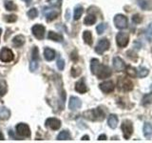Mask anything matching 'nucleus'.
Segmentation results:
<instances>
[{
    "mask_svg": "<svg viewBox=\"0 0 152 143\" xmlns=\"http://www.w3.org/2000/svg\"><path fill=\"white\" fill-rule=\"evenodd\" d=\"M84 117L89 119V120H99L101 121L103 119H104L106 117V114H104V111L101 108H96V109H93V110H89V111H87L84 113Z\"/></svg>",
    "mask_w": 152,
    "mask_h": 143,
    "instance_id": "1",
    "label": "nucleus"
},
{
    "mask_svg": "<svg viewBox=\"0 0 152 143\" xmlns=\"http://www.w3.org/2000/svg\"><path fill=\"white\" fill-rule=\"evenodd\" d=\"M117 86L118 89L123 92H129L133 89V83L129 78L124 77V76H120L117 81Z\"/></svg>",
    "mask_w": 152,
    "mask_h": 143,
    "instance_id": "2",
    "label": "nucleus"
},
{
    "mask_svg": "<svg viewBox=\"0 0 152 143\" xmlns=\"http://www.w3.org/2000/svg\"><path fill=\"white\" fill-rule=\"evenodd\" d=\"M121 129H122V132L124 133V137H125V139H129V137L132 136V133H133L132 122L130 120H128V119L124 120L122 123Z\"/></svg>",
    "mask_w": 152,
    "mask_h": 143,
    "instance_id": "3",
    "label": "nucleus"
},
{
    "mask_svg": "<svg viewBox=\"0 0 152 143\" xmlns=\"http://www.w3.org/2000/svg\"><path fill=\"white\" fill-rule=\"evenodd\" d=\"M16 133L20 137H31V129L25 123L17 124Z\"/></svg>",
    "mask_w": 152,
    "mask_h": 143,
    "instance_id": "4",
    "label": "nucleus"
},
{
    "mask_svg": "<svg viewBox=\"0 0 152 143\" xmlns=\"http://www.w3.org/2000/svg\"><path fill=\"white\" fill-rule=\"evenodd\" d=\"M14 58V55L11 49L9 48H3V49L0 51V60L5 63H8V62L12 61Z\"/></svg>",
    "mask_w": 152,
    "mask_h": 143,
    "instance_id": "5",
    "label": "nucleus"
},
{
    "mask_svg": "<svg viewBox=\"0 0 152 143\" xmlns=\"http://www.w3.org/2000/svg\"><path fill=\"white\" fill-rule=\"evenodd\" d=\"M97 77L99 79H104V78H107L109 76L111 75V70L109 68L108 66H106V65H101L100 64L99 68L96 72Z\"/></svg>",
    "mask_w": 152,
    "mask_h": 143,
    "instance_id": "6",
    "label": "nucleus"
},
{
    "mask_svg": "<svg viewBox=\"0 0 152 143\" xmlns=\"http://www.w3.org/2000/svg\"><path fill=\"white\" fill-rule=\"evenodd\" d=\"M114 24L117 29L124 30L127 28V17L124 14H116L114 17Z\"/></svg>",
    "mask_w": 152,
    "mask_h": 143,
    "instance_id": "7",
    "label": "nucleus"
},
{
    "mask_svg": "<svg viewBox=\"0 0 152 143\" xmlns=\"http://www.w3.org/2000/svg\"><path fill=\"white\" fill-rule=\"evenodd\" d=\"M116 42L117 45L120 48H125L127 46L129 42V35L126 32H118L116 35Z\"/></svg>",
    "mask_w": 152,
    "mask_h": 143,
    "instance_id": "8",
    "label": "nucleus"
},
{
    "mask_svg": "<svg viewBox=\"0 0 152 143\" xmlns=\"http://www.w3.org/2000/svg\"><path fill=\"white\" fill-rule=\"evenodd\" d=\"M109 46H110L109 41L107 39V38H103V39L99 40L98 44L96 45V48H95V52L99 55H102L109 49Z\"/></svg>",
    "mask_w": 152,
    "mask_h": 143,
    "instance_id": "9",
    "label": "nucleus"
},
{
    "mask_svg": "<svg viewBox=\"0 0 152 143\" xmlns=\"http://www.w3.org/2000/svg\"><path fill=\"white\" fill-rule=\"evenodd\" d=\"M31 31H32L33 35H34L37 38V39L41 40V39L44 38L46 29H45V27L43 26V25H40V24H36V25H34V26L32 27Z\"/></svg>",
    "mask_w": 152,
    "mask_h": 143,
    "instance_id": "10",
    "label": "nucleus"
},
{
    "mask_svg": "<svg viewBox=\"0 0 152 143\" xmlns=\"http://www.w3.org/2000/svg\"><path fill=\"white\" fill-rule=\"evenodd\" d=\"M45 124L48 128H50L51 130H58V129L61 127V121L58 118H55V117L48 118Z\"/></svg>",
    "mask_w": 152,
    "mask_h": 143,
    "instance_id": "11",
    "label": "nucleus"
},
{
    "mask_svg": "<svg viewBox=\"0 0 152 143\" xmlns=\"http://www.w3.org/2000/svg\"><path fill=\"white\" fill-rule=\"evenodd\" d=\"M112 62H113V68L116 72H122L126 69V63L121 57L119 56L113 57Z\"/></svg>",
    "mask_w": 152,
    "mask_h": 143,
    "instance_id": "12",
    "label": "nucleus"
},
{
    "mask_svg": "<svg viewBox=\"0 0 152 143\" xmlns=\"http://www.w3.org/2000/svg\"><path fill=\"white\" fill-rule=\"evenodd\" d=\"M81 106H82V101L80 100V98H78L77 97H71L69 98V108L71 111H76V110L80 109Z\"/></svg>",
    "mask_w": 152,
    "mask_h": 143,
    "instance_id": "13",
    "label": "nucleus"
},
{
    "mask_svg": "<svg viewBox=\"0 0 152 143\" xmlns=\"http://www.w3.org/2000/svg\"><path fill=\"white\" fill-rule=\"evenodd\" d=\"M99 87L101 89L102 92L106 93V94H109V93L113 92L115 86H114V83L112 81H104V82L99 85Z\"/></svg>",
    "mask_w": 152,
    "mask_h": 143,
    "instance_id": "14",
    "label": "nucleus"
},
{
    "mask_svg": "<svg viewBox=\"0 0 152 143\" xmlns=\"http://www.w3.org/2000/svg\"><path fill=\"white\" fill-rule=\"evenodd\" d=\"M75 90H76V92H78L80 94H85V93L88 92V87H87V85H86V83H85V79L84 78L80 79L79 81L76 82Z\"/></svg>",
    "mask_w": 152,
    "mask_h": 143,
    "instance_id": "15",
    "label": "nucleus"
},
{
    "mask_svg": "<svg viewBox=\"0 0 152 143\" xmlns=\"http://www.w3.org/2000/svg\"><path fill=\"white\" fill-rule=\"evenodd\" d=\"M44 13H45V15H46V17H47V20L50 22V21L54 20V19H55L57 16H58L59 12L55 11V10H50V9L46 8V9H45V11H44Z\"/></svg>",
    "mask_w": 152,
    "mask_h": 143,
    "instance_id": "16",
    "label": "nucleus"
},
{
    "mask_svg": "<svg viewBox=\"0 0 152 143\" xmlns=\"http://www.w3.org/2000/svg\"><path fill=\"white\" fill-rule=\"evenodd\" d=\"M12 44L16 48L23 46L25 44V37H24V35H18L16 36H14L12 39Z\"/></svg>",
    "mask_w": 152,
    "mask_h": 143,
    "instance_id": "17",
    "label": "nucleus"
},
{
    "mask_svg": "<svg viewBox=\"0 0 152 143\" xmlns=\"http://www.w3.org/2000/svg\"><path fill=\"white\" fill-rule=\"evenodd\" d=\"M55 55H56V52L54 50L50 49V48H46V49L44 50V56L48 61L53 60Z\"/></svg>",
    "mask_w": 152,
    "mask_h": 143,
    "instance_id": "18",
    "label": "nucleus"
},
{
    "mask_svg": "<svg viewBox=\"0 0 152 143\" xmlns=\"http://www.w3.org/2000/svg\"><path fill=\"white\" fill-rule=\"evenodd\" d=\"M48 38L50 40H53L55 42H63V40H64L63 36L59 35V33L54 32H49V33H48Z\"/></svg>",
    "mask_w": 152,
    "mask_h": 143,
    "instance_id": "19",
    "label": "nucleus"
},
{
    "mask_svg": "<svg viewBox=\"0 0 152 143\" xmlns=\"http://www.w3.org/2000/svg\"><path fill=\"white\" fill-rule=\"evenodd\" d=\"M11 116V111L6 107H0V119L7 120Z\"/></svg>",
    "mask_w": 152,
    "mask_h": 143,
    "instance_id": "20",
    "label": "nucleus"
},
{
    "mask_svg": "<svg viewBox=\"0 0 152 143\" xmlns=\"http://www.w3.org/2000/svg\"><path fill=\"white\" fill-rule=\"evenodd\" d=\"M107 123H108V126L111 129H115L118 124V117L116 114H110V116H108Z\"/></svg>",
    "mask_w": 152,
    "mask_h": 143,
    "instance_id": "21",
    "label": "nucleus"
},
{
    "mask_svg": "<svg viewBox=\"0 0 152 143\" xmlns=\"http://www.w3.org/2000/svg\"><path fill=\"white\" fill-rule=\"evenodd\" d=\"M142 131H144V136L146 138H149L152 136V125L150 123H145L144 128H142Z\"/></svg>",
    "mask_w": 152,
    "mask_h": 143,
    "instance_id": "22",
    "label": "nucleus"
},
{
    "mask_svg": "<svg viewBox=\"0 0 152 143\" xmlns=\"http://www.w3.org/2000/svg\"><path fill=\"white\" fill-rule=\"evenodd\" d=\"M83 39L86 44L92 45V35L89 31H85L83 33Z\"/></svg>",
    "mask_w": 152,
    "mask_h": 143,
    "instance_id": "23",
    "label": "nucleus"
},
{
    "mask_svg": "<svg viewBox=\"0 0 152 143\" xmlns=\"http://www.w3.org/2000/svg\"><path fill=\"white\" fill-rule=\"evenodd\" d=\"M100 66V61L96 58H92L90 61V70H91V73L93 74H96V72Z\"/></svg>",
    "mask_w": 152,
    "mask_h": 143,
    "instance_id": "24",
    "label": "nucleus"
},
{
    "mask_svg": "<svg viewBox=\"0 0 152 143\" xmlns=\"http://www.w3.org/2000/svg\"><path fill=\"white\" fill-rule=\"evenodd\" d=\"M126 73L129 77L135 78L137 76V70L132 66H126Z\"/></svg>",
    "mask_w": 152,
    "mask_h": 143,
    "instance_id": "25",
    "label": "nucleus"
},
{
    "mask_svg": "<svg viewBox=\"0 0 152 143\" xmlns=\"http://www.w3.org/2000/svg\"><path fill=\"white\" fill-rule=\"evenodd\" d=\"M71 138L70 133L69 131H62L57 136V139L58 140H69Z\"/></svg>",
    "mask_w": 152,
    "mask_h": 143,
    "instance_id": "26",
    "label": "nucleus"
},
{
    "mask_svg": "<svg viewBox=\"0 0 152 143\" xmlns=\"http://www.w3.org/2000/svg\"><path fill=\"white\" fill-rule=\"evenodd\" d=\"M95 22H96V17H95V15H93V14H88V15H87L84 19V23L87 26L93 25Z\"/></svg>",
    "mask_w": 152,
    "mask_h": 143,
    "instance_id": "27",
    "label": "nucleus"
},
{
    "mask_svg": "<svg viewBox=\"0 0 152 143\" xmlns=\"http://www.w3.org/2000/svg\"><path fill=\"white\" fill-rule=\"evenodd\" d=\"M84 13V9L81 6H77L74 9V13H73V18L75 20H78L80 19V17L82 16V14Z\"/></svg>",
    "mask_w": 152,
    "mask_h": 143,
    "instance_id": "28",
    "label": "nucleus"
},
{
    "mask_svg": "<svg viewBox=\"0 0 152 143\" xmlns=\"http://www.w3.org/2000/svg\"><path fill=\"white\" fill-rule=\"evenodd\" d=\"M148 73H149V71L142 66L139 67V69L137 70V75L139 76V77H145V76L148 74Z\"/></svg>",
    "mask_w": 152,
    "mask_h": 143,
    "instance_id": "29",
    "label": "nucleus"
},
{
    "mask_svg": "<svg viewBox=\"0 0 152 143\" xmlns=\"http://www.w3.org/2000/svg\"><path fill=\"white\" fill-rule=\"evenodd\" d=\"M5 8H6L7 11H16L17 10V6L14 4L12 1H6L5 2Z\"/></svg>",
    "mask_w": 152,
    "mask_h": 143,
    "instance_id": "30",
    "label": "nucleus"
},
{
    "mask_svg": "<svg viewBox=\"0 0 152 143\" xmlns=\"http://www.w3.org/2000/svg\"><path fill=\"white\" fill-rule=\"evenodd\" d=\"M152 103V93L151 94H146L144 95V97L142 99V105H147Z\"/></svg>",
    "mask_w": 152,
    "mask_h": 143,
    "instance_id": "31",
    "label": "nucleus"
},
{
    "mask_svg": "<svg viewBox=\"0 0 152 143\" xmlns=\"http://www.w3.org/2000/svg\"><path fill=\"white\" fill-rule=\"evenodd\" d=\"M6 93H7V84L4 80L0 79V97H2Z\"/></svg>",
    "mask_w": 152,
    "mask_h": 143,
    "instance_id": "32",
    "label": "nucleus"
},
{
    "mask_svg": "<svg viewBox=\"0 0 152 143\" xmlns=\"http://www.w3.org/2000/svg\"><path fill=\"white\" fill-rule=\"evenodd\" d=\"M107 25L106 23H101L99 24V25L96 27V31H97V33L98 35H102V33L107 30Z\"/></svg>",
    "mask_w": 152,
    "mask_h": 143,
    "instance_id": "33",
    "label": "nucleus"
},
{
    "mask_svg": "<svg viewBox=\"0 0 152 143\" xmlns=\"http://www.w3.org/2000/svg\"><path fill=\"white\" fill-rule=\"evenodd\" d=\"M37 15H38V11H37L35 8H32V9H31L30 11L28 12V16L30 17L31 19L36 18Z\"/></svg>",
    "mask_w": 152,
    "mask_h": 143,
    "instance_id": "34",
    "label": "nucleus"
},
{
    "mask_svg": "<svg viewBox=\"0 0 152 143\" xmlns=\"http://www.w3.org/2000/svg\"><path fill=\"white\" fill-rule=\"evenodd\" d=\"M48 3L55 8H60L62 6V0H48Z\"/></svg>",
    "mask_w": 152,
    "mask_h": 143,
    "instance_id": "35",
    "label": "nucleus"
},
{
    "mask_svg": "<svg viewBox=\"0 0 152 143\" xmlns=\"http://www.w3.org/2000/svg\"><path fill=\"white\" fill-rule=\"evenodd\" d=\"M4 20L8 23H12L17 20V16L14 15V14H10V15H6L4 17Z\"/></svg>",
    "mask_w": 152,
    "mask_h": 143,
    "instance_id": "36",
    "label": "nucleus"
},
{
    "mask_svg": "<svg viewBox=\"0 0 152 143\" xmlns=\"http://www.w3.org/2000/svg\"><path fill=\"white\" fill-rule=\"evenodd\" d=\"M132 21H133V23H135V24H140L142 21V17L140 15V14L136 13V14H134V15L132 16Z\"/></svg>",
    "mask_w": 152,
    "mask_h": 143,
    "instance_id": "37",
    "label": "nucleus"
},
{
    "mask_svg": "<svg viewBox=\"0 0 152 143\" xmlns=\"http://www.w3.org/2000/svg\"><path fill=\"white\" fill-rule=\"evenodd\" d=\"M38 69V62L37 60H31L30 63V70L31 72H35Z\"/></svg>",
    "mask_w": 152,
    "mask_h": 143,
    "instance_id": "38",
    "label": "nucleus"
},
{
    "mask_svg": "<svg viewBox=\"0 0 152 143\" xmlns=\"http://www.w3.org/2000/svg\"><path fill=\"white\" fill-rule=\"evenodd\" d=\"M39 59V52H38V48L34 47L32 49V60H38Z\"/></svg>",
    "mask_w": 152,
    "mask_h": 143,
    "instance_id": "39",
    "label": "nucleus"
},
{
    "mask_svg": "<svg viewBox=\"0 0 152 143\" xmlns=\"http://www.w3.org/2000/svg\"><path fill=\"white\" fill-rule=\"evenodd\" d=\"M138 4L140 5V7L144 10H147L148 7H147V5H148V1H146V0H138Z\"/></svg>",
    "mask_w": 152,
    "mask_h": 143,
    "instance_id": "40",
    "label": "nucleus"
},
{
    "mask_svg": "<svg viewBox=\"0 0 152 143\" xmlns=\"http://www.w3.org/2000/svg\"><path fill=\"white\" fill-rule=\"evenodd\" d=\"M57 67H58V69L60 71H63L65 68V61H64V59H62L61 57L57 60Z\"/></svg>",
    "mask_w": 152,
    "mask_h": 143,
    "instance_id": "41",
    "label": "nucleus"
},
{
    "mask_svg": "<svg viewBox=\"0 0 152 143\" xmlns=\"http://www.w3.org/2000/svg\"><path fill=\"white\" fill-rule=\"evenodd\" d=\"M81 74V70L79 68H72L71 69V74H72L73 76H78L79 74Z\"/></svg>",
    "mask_w": 152,
    "mask_h": 143,
    "instance_id": "42",
    "label": "nucleus"
},
{
    "mask_svg": "<svg viewBox=\"0 0 152 143\" xmlns=\"http://www.w3.org/2000/svg\"><path fill=\"white\" fill-rule=\"evenodd\" d=\"M9 136L11 138H13V139H16V140H18L19 137H20L19 136H15V133H14L12 130H9Z\"/></svg>",
    "mask_w": 152,
    "mask_h": 143,
    "instance_id": "43",
    "label": "nucleus"
},
{
    "mask_svg": "<svg viewBox=\"0 0 152 143\" xmlns=\"http://www.w3.org/2000/svg\"><path fill=\"white\" fill-rule=\"evenodd\" d=\"M71 58H72L74 61H76L78 59V55H77V52H76V51H74V52L71 54Z\"/></svg>",
    "mask_w": 152,
    "mask_h": 143,
    "instance_id": "44",
    "label": "nucleus"
},
{
    "mask_svg": "<svg viewBox=\"0 0 152 143\" xmlns=\"http://www.w3.org/2000/svg\"><path fill=\"white\" fill-rule=\"evenodd\" d=\"M107 139V136L106 135H101V136H99L98 137V140H106Z\"/></svg>",
    "mask_w": 152,
    "mask_h": 143,
    "instance_id": "45",
    "label": "nucleus"
},
{
    "mask_svg": "<svg viewBox=\"0 0 152 143\" xmlns=\"http://www.w3.org/2000/svg\"><path fill=\"white\" fill-rule=\"evenodd\" d=\"M88 139H89L88 136H85L82 137V140H88Z\"/></svg>",
    "mask_w": 152,
    "mask_h": 143,
    "instance_id": "46",
    "label": "nucleus"
},
{
    "mask_svg": "<svg viewBox=\"0 0 152 143\" xmlns=\"http://www.w3.org/2000/svg\"><path fill=\"white\" fill-rule=\"evenodd\" d=\"M0 140H4V136L1 131H0Z\"/></svg>",
    "mask_w": 152,
    "mask_h": 143,
    "instance_id": "47",
    "label": "nucleus"
},
{
    "mask_svg": "<svg viewBox=\"0 0 152 143\" xmlns=\"http://www.w3.org/2000/svg\"><path fill=\"white\" fill-rule=\"evenodd\" d=\"M23 1H25L27 3V5H30L31 2V0H23Z\"/></svg>",
    "mask_w": 152,
    "mask_h": 143,
    "instance_id": "48",
    "label": "nucleus"
},
{
    "mask_svg": "<svg viewBox=\"0 0 152 143\" xmlns=\"http://www.w3.org/2000/svg\"><path fill=\"white\" fill-rule=\"evenodd\" d=\"M1 33H2V29L0 28V36H1Z\"/></svg>",
    "mask_w": 152,
    "mask_h": 143,
    "instance_id": "49",
    "label": "nucleus"
},
{
    "mask_svg": "<svg viewBox=\"0 0 152 143\" xmlns=\"http://www.w3.org/2000/svg\"><path fill=\"white\" fill-rule=\"evenodd\" d=\"M150 89H151V91H152V85H151V87H150Z\"/></svg>",
    "mask_w": 152,
    "mask_h": 143,
    "instance_id": "50",
    "label": "nucleus"
}]
</instances>
